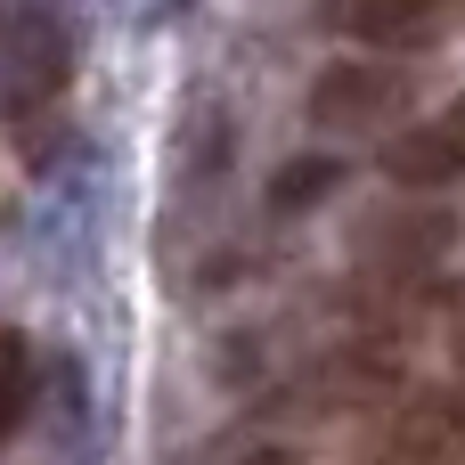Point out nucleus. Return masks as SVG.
Segmentation results:
<instances>
[{
    "label": "nucleus",
    "instance_id": "5",
    "mask_svg": "<svg viewBox=\"0 0 465 465\" xmlns=\"http://www.w3.org/2000/svg\"><path fill=\"white\" fill-rule=\"evenodd\" d=\"M343 180H351L343 155H294V163L270 180V213H278V221H286V213H311V204H327Z\"/></svg>",
    "mask_w": 465,
    "mask_h": 465
},
{
    "label": "nucleus",
    "instance_id": "7",
    "mask_svg": "<svg viewBox=\"0 0 465 465\" xmlns=\"http://www.w3.org/2000/svg\"><path fill=\"white\" fill-rule=\"evenodd\" d=\"M33 392H41V376H33V343L0 327V441L33 417Z\"/></svg>",
    "mask_w": 465,
    "mask_h": 465
},
{
    "label": "nucleus",
    "instance_id": "6",
    "mask_svg": "<svg viewBox=\"0 0 465 465\" xmlns=\"http://www.w3.org/2000/svg\"><path fill=\"white\" fill-rule=\"evenodd\" d=\"M441 245H450V221H441V213H425V221L376 213V221H368V253H376V262H433Z\"/></svg>",
    "mask_w": 465,
    "mask_h": 465
},
{
    "label": "nucleus",
    "instance_id": "2",
    "mask_svg": "<svg viewBox=\"0 0 465 465\" xmlns=\"http://www.w3.org/2000/svg\"><path fill=\"white\" fill-rule=\"evenodd\" d=\"M409 98H417V74L401 57H360L351 49V57H335V65L311 74L302 114L319 131H335V139H360V131H384L392 114H409Z\"/></svg>",
    "mask_w": 465,
    "mask_h": 465
},
{
    "label": "nucleus",
    "instance_id": "8",
    "mask_svg": "<svg viewBox=\"0 0 465 465\" xmlns=\"http://www.w3.org/2000/svg\"><path fill=\"white\" fill-rule=\"evenodd\" d=\"M229 465H302V458H294L286 441H262V450H237V458H229Z\"/></svg>",
    "mask_w": 465,
    "mask_h": 465
},
{
    "label": "nucleus",
    "instance_id": "1",
    "mask_svg": "<svg viewBox=\"0 0 465 465\" xmlns=\"http://www.w3.org/2000/svg\"><path fill=\"white\" fill-rule=\"evenodd\" d=\"M82 74V33L57 0H0V114L25 131Z\"/></svg>",
    "mask_w": 465,
    "mask_h": 465
},
{
    "label": "nucleus",
    "instance_id": "3",
    "mask_svg": "<svg viewBox=\"0 0 465 465\" xmlns=\"http://www.w3.org/2000/svg\"><path fill=\"white\" fill-rule=\"evenodd\" d=\"M319 33L351 41L360 57H417L441 41L450 25V0H311Z\"/></svg>",
    "mask_w": 465,
    "mask_h": 465
},
{
    "label": "nucleus",
    "instance_id": "4",
    "mask_svg": "<svg viewBox=\"0 0 465 465\" xmlns=\"http://www.w3.org/2000/svg\"><path fill=\"white\" fill-rule=\"evenodd\" d=\"M376 172H384L392 188H409V196L458 188V180H465V98L417 114V123H401V131L376 147Z\"/></svg>",
    "mask_w": 465,
    "mask_h": 465
}]
</instances>
